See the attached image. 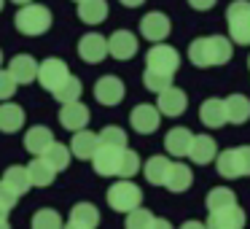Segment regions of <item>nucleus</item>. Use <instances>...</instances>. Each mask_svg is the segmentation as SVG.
Wrapping results in <instances>:
<instances>
[{
  "instance_id": "obj_1",
  "label": "nucleus",
  "mask_w": 250,
  "mask_h": 229,
  "mask_svg": "<svg viewBox=\"0 0 250 229\" xmlns=\"http://www.w3.org/2000/svg\"><path fill=\"white\" fill-rule=\"evenodd\" d=\"M234 44L226 35H202L194 38L188 46V60L196 68H221L231 60Z\"/></svg>"
},
{
  "instance_id": "obj_2",
  "label": "nucleus",
  "mask_w": 250,
  "mask_h": 229,
  "mask_svg": "<svg viewBox=\"0 0 250 229\" xmlns=\"http://www.w3.org/2000/svg\"><path fill=\"white\" fill-rule=\"evenodd\" d=\"M51 22H54V19H51L49 6H41V3H24V6L17 11V17H14L17 30L22 35H30V38L49 33Z\"/></svg>"
},
{
  "instance_id": "obj_3",
  "label": "nucleus",
  "mask_w": 250,
  "mask_h": 229,
  "mask_svg": "<svg viewBox=\"0 0 250 229\" xmlns=\"http://www.w3.org/2000/svg\"><path fill=\"white\" fill-rule=\"evenodd\" d=\"M229 38L237 46H250V0H231L226 8Z\"/></svg>"
},
{
  "instance_id": "obj_4",
  "label": "nucleus",
  "mask_w": 250,
  "mask_h": 229,
  "mask_svg": "<svg viewBox=\"0 0 250 229\" xmlns=\"http://www.w3.org/2000/svg\"><path fill=\"white\" fill-rule=\"evenodd\" d=\"M105 197H108V205L116 213H129L132 207H137L143 202V189L137 183H132L129 178H121L110 186Z\"/></svg>"
},
{
  "instance_id": "obj_5",
  "label": "nucleus",
  "mask_w": 250,
  "mask_h": 229,
  "mask_svg": "<svg viewBox=\"0 0 250 229\" xmlns=\"http://www.w3.org/2000/svg\"><path fill=\"white\" fill-rule=\"evenodd\" d=\"M146 68L175 76V73H178V68H180V54H178V49H175V46H169V44H164V41L153 44L151 49H148V54H146Z\"/></svg>"
},
{
  "instance_id": "obj_6",
  "label": "nucleus",
  "mask_w": 250,
  "mask_h": 229,
  "mask_svg": "<svg viewBox=\"0 0 250 229\" xmlns=\"http://www.w3.org/2000/svg\"><path fill=\"white\" fill-rule=\"evenodd\" d=\"M67 76H70L67 62L60 60V57H49V60L38 62V76H35V81H38L46 92H54V89L60 87Z\"/></svg>"
},
{
  "instance_id": "obj_7",
  "label": "nucleus",
  "mask_w": 250,
  "mask_h": 229,
  "mask_svg": "<svg viewBox=\"0 0 250 229\" xmlns=\"http://www.w3.org/2000/svg\"><path fill=\"white\" fill-rule=\"evenodd\" d=\"M245 224H248V213L239 207V202L215 207V210H210V216H207V227L210 229H242Z\"/></svg>"
},
{
  "instance_id": "obj_8",
  "label": "nucleus",
  "mask_w": 250,
  "mask_h": 229,
  "mask_svg": "<svg viewBox=\"0 0 250 229\" xmlns=\"http://www.w3.org/2000/svg\"><path fill=\"white\" fill-rule=\"evenodd\" d=\"M121 151L119 146H108V143H100L92 154V164L94 173L103 175V178H116L119 175V162H121Z\"/></svg>"
},
{
  "instance_id": "obj_9",
  "label": "nucleus",
  "mask_w": 250,
  "mask_h": 229,
  "mask_svg": "<svg viewBox=\"0 0 250 229\" xmlns=\"http://www.w3.org/2000/svg\"><path fill=\"white\" fill-rule=\"evenodd\" d=\"M129 124H132V130H135L137 135H151V132H156L159 124H162V114H159L156 105L140 103V105H135V108H132Z\"/></svg>"
},
{
  "instance_id": "obj_10",
  "label": "nucleus",
  "mask_w": 250,
  "mask_h": 229,
  "mask_svg": "<svg viewBox=\"0 0 250 229\" xmlns=\"http://www.w3.org/2000/svg\"><path fill=\"white\" fill-rule=\"evenodd\" d=\"M124 94H126V87L119 76H103L94 84V100H97L100 105L113 108V105H119L121 100H124Z\"/></svg>"
},
{
  "instance_id": "obj_11",
  "label": "nucleus",
  "mask_w": 250,
  "mask_h": 229,
  "mask_svg": "<svg viewBox=\"0 0 250 229\" xmlns=\"http://www.w3.org/2000/svg\"><path fill=\"white\" fill-rule=\"evenodd\" d=\"M156 108L162 116H169V119H178V116L186 114L188 108V97L180 87H167L159 92V100H156Z\"/></svg>"
},
{
  "instance_id": "obj_12",
  "label": "nucleus",
  "mask_w": 250,
  "mask_h": 229,
  "mask_svg": "<svg viewBox=\"0 0 250 229\" xmlns=\"http://www.w3.org/2000/svg\"><path fill=\"white\" fill-rule=\"evenodd\" d=\"M169 33H172V22H169L167 14L151 11V14H146V17L140 19V35H143L146 41H151V44L164 41Z\"/></svg>"
},
{
  "instance_id": "obj_13",
  "label": "nucleus",
  "mask_w": 250,
  "mask_h": 229,
  "mask_svg": "<svg viewBox=\"0 0 250 229\" xmlns=\"http://www.w3.org/2000/svg\"><path fill=\"white\" fill-rule=\"evenodd\" d=\"M78 57L89 65H97L108 57V38L100 33H86L81 41H78Z\"/></svg>"
},
{
  "instance_id": "obj_14",
  "label": "nucleus",
  "mask_w": 250,
  "mask_h": 229,
  "mask_svg": "<svg viewBox=\"0 0 250 229\" xmlns=\"http://www.w3.org/2000/svg\"><path fill=\"white\" fill-rule=\"evenodd\" d=\"M108 54L119 62H126L137 54V35L129 30H116L108 38Z\"/></svg>"
},
{
  "instance_id": "obj_15",
  "label": "nucleus",
  "mask_w": 250,
  "mask_h": 229,
  "mask_svg": "<svg viewBox=\"0 0 250 229\" xmlns=\"http://www.w3.org/2000/svg\"><path fill=\"white\" fill-rule=\"evenodd\" d=\"M89 119H92V114H89V108L81 103V100H73V103H62V108H60V124L65 127L67 132H78V130H83V127L89 124Z\"/></svg>"
},
{
  "instance_id": "obj_16",
  "label": "nucleus",
  "mask_w": 250,
  "mask_h": 229,
  "mask_svg": "<svg viewBox=\"0 0 250 229\" xmlns=\"http://www.w3.org/2000/svg\"><path fill=\"white\" fill-rule=\"evenodd\" d=\"M186 157H188L194 164L215 162V157H218L215 137H212V135H194V137H191V146H188V154H186Z\"/></svg>"
},
{
  "instance_id": "obj_17",
  "label": "nucleus",
  "mask_w": 250,
  "mask_h": 229,
  "mask_svg": "<svg viewBox=\"0 0 250 229\" xmlns=\"http://www.w3.org/2000/svg\"><path fill=\"white\" fill-rule=\"evenodd\" d=\"M65 227H70V229H94V227H100V210L92 205V202H78V205H73Z\"/></svg>"
},
{
  "instance_id": "obj_18",
  "label": "nucleus",
  "mask_w": 250,
  "mask_h": 229,
  "mask_svg": "<svg viewBox=\"0 0 250 229\" xmlns=\"http://www.w3.org/2000/svg\"><path fill=\"white\" fill-rule=\"evenodd\" d=\"M191 183H194V173H191L188 164L183 162H172L167 170V178H164V189H169L172 194H183V191L191 189Z\"/></svg>"
},
{
  "instance_id": "obj_19",
  "label": "nucleus",
  "mask_w": 250,
  "mask_h": 229,
  "mask_svg": "<svg viewBox=\"0 0 250 229\" xmlns=\"http://www.w3.org/2000/svg\"><path fill=\"white\" fill-rule=\"evenodd\" d=\"M8 73H11V78L19 87H27V84H33L35 76H38V62L30 54H17L8 62Z\"/></svg>"
},
{
  "instance_id": "obj_20",
  "label": "nucleus",
  "mask_w": 250,
  "mask_h": 229,
  "mask_svg": "<svg viewBox=\"0 0 250 229\" xmlns=\"http://www.w3.org/2000/svg\"><path fill=\"white\" fill-rule=\"evenodd\" d=\"M199 121L207 127V130H221L226 121V108H223L221 97H207L205 103L199 105Z\"/></svg>"
},
{
  "instance_id": "obj_21",
  "label": "nucleus",
  "mask_w": 250,
  "mask_h": 229,
  "mask_svg": "<svg viewBox=\"0 0 250 229\" xmlns=\"http://www.w3.org/2000/svg\"><path fill=\"white\" fill-rule=\"evenodd\" d=\"M126 229H169V221H164V218H156L151 210H146V207H132L129 213H126V221H124Z\"/></svg>"
},
{
  "instance_id": "obj_22",
  "label": "nucleus",
  "mask_w": 250,
  "mask_h": 229,
  "mask_svg": "<svg viewBox=\"0 0 250 229\" xmlns=\"http://www.w3.org/2000/svg\"><path fill=\"white\" fill-rule=\"evenodd\" d=\"M97 146H100V137L94 135V132H89L86 127H83V130H78V132H73L70 154H73L76 159H81V162H89Z\"/></svg>"
},
{
  "instance_id": "obj_23",
  "label": "nucleus",
  "mask_w": 250,
  "mask_h": 229,
  "mask_svg": "<svg viewBox=\"0 0 250 229\" xmlns=\"http://www.w3.org/2000/svg\"><path fill=\"white\" fill-rule=\"evenodd\" d=\"M24 127V108L11 100H3L0 103V132H19Z\"/></svg>"
},
{
  "instance_id": "obj_24",
  "label": "nucleus",
  "mask_w": 250,
  "mask_h": 229,
  "mask_svg": "<svg viewBox=\"0 0 250 229\" xmlns=\"http://www.w3.org/2000/svg\"><path fill=\"white\" fill-rule=\"evenodd\" d=\"M108 0H78V19L83 24H103L108 19Z\"/></svg>"
},
{
  "instance_id": "obj_25",
  "label": "nucleus",
  "mask_w": 250,
  "mask_h": 229,
  "mask_svg": "<svg viewBox=\"0 0 250 229\" xmlns=\"http://www.w3.org/2000/svg\"><path fill=\"white\" fill-rule=\"evenodd\" d=\"M191 137H194V132L188 127H172L164 135V148H167L169 157H186L191 146Z\"/></svg>"
},
{
  "instance_id": "obj_26",
  "label": "nucleus",
  "mask_w": 250,
  "mask_h": 229,
  "mask_svg": "<svg viewBox=\"0 0 250 229\" xmlns=\"http://www.w3.org/2000/svg\"><path fill=\"white\" fill-rule=\"evenodd\" d=\"M223 108H226L229 124H245V121H250V97H245V94H229L223 100Z\"/></svg>"
},
{
  "instance_id": "obj_27",
  "label": "nucleus",
  "mask_w": 250,
  "mask_h": 229,
  "mask_svg": "<svg viewBox=\"0 0 250 229\" xmlns=\"http://www.w3.org/2000/svg\"><path fill=\"white\" fill-rule=\"evenodd\" d=\"M51 140H54V132H51L49 127H43V124H35V127H30V130L24 132V148H27L33 157L43 154L46 148L51 146Z\"/></svg>"
},
{
  "instance_id": "obj_28",
  "label": "nucleus",
  "mask_w": 250,
  "mask_h": 229,
  "mask_svg": "<svg viewBox=\"0 0 250 229\" xmlns=\"http://www.w3.org/2000/svg\"><path fill=\"white\" fill-rule=\"evenodd\" d=\"M215 170L221 178L234 181V178H242V167H239V154L237 148H226V151H218L215 157Z\"/></svg>"
},
{
  "instance_id": "obj_29",
  "label": "nucleus",
  "mask_w": 250,
  "mask_h": 229,
  "mask_svg": "<svg viewBox=\"0 0 250 229\" xmlns=\"http://www.w3.org/2000/svg\"><path fill=\"white\" fill-rule=\"evenodd\" d=\"M27 175H30V183H33V186H38V189H46V186L54 183L57 170L51 167V164L46 162L43 157H35L33 162L27 164Z\"/></svg>"
},
{
  "instance_id": "obj_30",
  "label": "nucleus",
  "mask_w": 250,
  "mask_h": 229,
  "mask_svg": "<svg viewBox=\"0 0 250 229\" xmlns=\"http://www.w3.org/2000/svg\"><path fill=\"white\" fill-rule=\"evenodd\" d=\"M3 183L8 186V189H14L19 197L27 194L30 189H33V183H30V175H27V167H22V164H11V167H6V173H3Z\"/></svg>"
},
{
  "instance_id": "obj_31",
  "label": "nucleus",
  "mask_w": 250,
  "mask_h": 229,
  "mask_svg": "<svg viewBox=\"0 0 250 229\" xmlns=\"http://www.w3.org/2000/svg\"><path fill=\"white\" fill-rule=\"evenodd\" d=\"M169 157H162V154H156V157H151L146 164H143V173H146V181L151 186H162L164 178H167V170H169Z\"/></svg>"
},
{
  "instance_id": "obj_32",
  "label": "nucleus",
  "mask_w": 250,
  "mask_h": 229,
  "mask_svg": "<svg viewBox=\"0 0 250 229\" xmlns=\"http://www.w3.org/2000/svg\"><path fill=\"white\" fill-rule=\"evenodd\" d=\"M38 157H43L46 162H49L51 167L57 170V173H62V170H67V164H70L73 154H70V146H65V143H57V140H51V146L46 148L43 154H38Z\"/></svg>"
},
{
  "instance_id": "obj_33",
  "label": "nucleus",
  "mask_w": 250,
  "mask_h": 229,
  "mask_svg": "<svg viewBox=\"0 0 250 229\" xmlns=\"http://www.w3.org/2000/svg\"><path fill=\"white\" fill-rule=\"evenodd\" d=\"M51 94H54V97L60 100V103H73V100H81V94H83V84H81V78H78V76H73V73H70V76H67L65 81H62Z\"/></svg>"
},
{
  "instance_id": "obj_34",
  "label": "nucleus",
  "mask_w": 250,
  "mask_h": 229,
  "mask_svg": "<svg viewBox=\"0 0 250 229\" xmlns=\"http://www.w3.org/2000/svg\"><path fill=\"white\" fill-rule=\"evenodd\" d=\"M231 202H237V194H234L229 186H215V189H210V191H207V197H205L207 210H215V207L231 205Z\"/></svg>"
},
{
  "instance_id": "obj_35",
  "label": "nucleus",
  "mask_w": 250,
  "mask_h": 229,
  "mask_svg": "<svg viewBox=\"0 0 250 229\" xmlns=\"http://www.w3.org/2000/svg\"><path fill=\"white\" fill-rule=\"evenodd\" d=\"M172 78L175 76H169V73L151 70V68H146V73H143V84H146V89H148V92H153V94H159L162 89L172 87Z\"/></svg>"
},
{
  "instance_id": "obj_36",
  "label": "nucleus",
  "mask_w": 250,
  "mask_h": 229,
  "mask_svg": "<svg viewBox=\"0 0 250 229\" xmlns=\"http://www.w3.org/2000/svg\"><path fill=\"white\" fill-rule=\"evenodd\" d=\"M143 162L140 157H137V151H132L129 146L121 151V162H119V178H135L137 173H140Z\"/></svg>"
},
{
  "instance_id": "obj_37",
  "label": "nucleus",
  "mask_w": 250,
  "mask_h": 229,
  "mask_svg": "<svg viewBox=\"0 0 250 229\" xmlns=\"http://www.w3.org/2000/svg\"><path fill=\"white\" fill-rule=\"evenodd\" d=\"M30 224H33L35 229H60V227H65L62 216L57 210H51V207H41V210H35V216H33Z\"/></svg>"
},
{
  "instance_id": "obj_38",
  "label": "nucleus",
  "mask_w": 250,
  "mask_h": 229,
  "mask_svg": "<svg viewBox=\"0 0 250 229\" xmlns=\"http://www.w3.org/2000/svg\"><path fill=\"white\" fill-rule=\"evenodd\" d=\"M100 143H108V146H119V148H126V132L121 127H105L103 132H97Z\"/></svg>"
},
{
  "instance_id": "obj_39",
  "label": "nucleus",
  "mask_w": 250,
  "mask_h": 229,
  "mask_svg": "<svg viewBox=\"0 0 250 229\" xmlns=\"http://www.w3.org/2000/svg\"><path fill=\"white\" fill-rule=\"evenodd\" d=\"M17 202H19V194L14 189H8V186L0 181V213H6L8 216V213L17 207Z\"/></svg>"
},
{
  "instance_id": "obj_40",
  "label": "nucleus",
  "mask_w": 250,
  "mask_h": 229,
  "mask_svg": "<svg viewBox=\"0 0 250 229\" xmlns=\"http://www.w3.org/2000/svg\"><path fill=\"white\" fill-rule=\"evenodd\" d=\"M17 87L19 84L11 78V73L0 70V103H3V100H11L14 94H17Z\"/></svg>"
},
{
  "instance_id": "obj_41",
  "label": "nucleus",
  "mask_w": 250,
  "mask_h": 229,
  "mask_svg": "<svg viewBox=\"0 0 250 229\" xmlns=\"http://www.w3.org/2000/svg\"><path fill=\"white\" fill-rule=\"evenodd\" d=\"M215 3H218V0H188V6L194 8V11H210Z\"/></svg>"
},
{
  "instance_id": "obj_42",
  "label": "nucleus",
  "mask_w": 250,
  "mask_h": 229,
  "mask_svg": "<svg viewBox=\"0 0 250 229\" xmlns=\"http://www.w3.org/2000/svg\"><path fill=\"white\" fill-rule=\"evenodd\" d=\"M121 6H126V8H137V6H143L146 0H119Z\"/></svg>"
},
{
  "instance_id": "obj_43",
  "label": "nucleus",
  "mask_w": 250,
  "mask_h": 229,
  "mask_svg": "<svg viewBox=\"0 0 250 229\" xmlns=\"http://www.w3.org/2000/svg\"><path fill=\"white\" fill-rule=\"evenodd\" d=\"M0 229H8V216L6 213H0Z\"/></svg>"
},
{
  "instance_id": "obj_44",
  "label": "nucleus",
  "mask_w": 250,
  "mask_h": 229,
  "mask_svg": "<svg viewBox=\"0 0 250 229\" xmlns=\"http://www.w3.org/2000/svg\"><path fill=\"white\" fill-rule=\"evenodd\" d=\"M196 227H202V224L199 221H186L183 224V229H196Z\"/></svg>"
},
{
  "instance_id": "obj_45",
  "label": "nucleus",
  "mask_w": 250,
  "mask_h": 229,
  "mask_svg": "<svg viewBox=\"0 0 250 229\" xmlns=\"http://www.w3.org/2000/svg\"><path fill=\"white\" fill-rule=\"evenodd\" d=\"M11 3H17V6H24V3H33V0H11Z\"/></svg>"
},
{
  "instance_id": "obj_46",
  "label": "nucleus",
  "mask_w": 250,
  "mask_h": 229,
  "mask_svg": "<svg viewBox=\"0 0 250 229\" xmlns=\"http://www.w3.org/2000/svg\"><path fill=\"white\" fill-rule=\"evenodd\" d=\"M3 6H6V0H0V11H3Z\"/></svg>"
},
{
  "instance_id": "obj_47",
  "label": "nucleus",
  "mask_w": 250,
  "mask_h": 229,
  "mask_svg": "<svg viewBox=\"0 0 250 229\" xmlns=\"http://www.w3.org/2000/svg\"><path fill=\"white\" fill-rule=\"evenodd\" d=\"M0 65H3V51H0Z\"/></svg>"
},
{
  "instance_id": "obj_48",
  "label": "nucleus",
  "mask_w": 250,
  "mask_h": 229,
  "mask_svg": "<svg viewBox=\"0 0 250 229\" xmlns=\"http://www.w3.org/2000/svg\"><path fill=\"white\" fill-rule=\"evenodd\" d=\"M248 68H250V57H248Z\"/></svg>"
},
{
  "instance_id": "obj_49",
  "label": "nucleus",
  "mask_w": 250,
  "mask_h": 229,
  "mask_svg": "<svg viewBox=\"0 0 250 229\" xmlns=\"http://www.w3.org/2000/svg\"><path fill=\"white\" fill-rule=\"evenodd\" d=\"M76 3H78V0H76Z\"/></svg>"
}]
</instances>
